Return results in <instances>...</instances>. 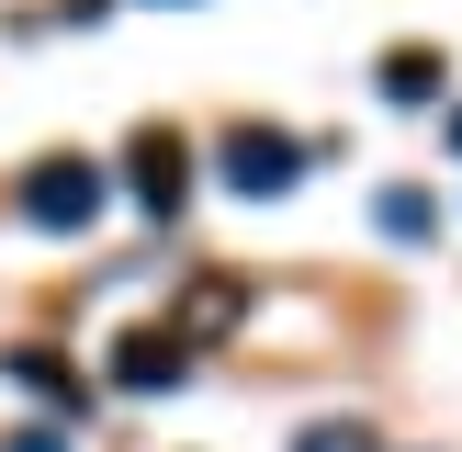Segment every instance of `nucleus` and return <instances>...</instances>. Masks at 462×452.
I'll return each instance as SVG.
<instances>
[{
    "mask_svg": "<svg viewBox=\"0 0 462 452\" xmlns=\"http://www.w3.org/2000/svg\"><path fill=\"white\" fill-rule=\"evenodd\" d=\"M102 203H113V170H102V158H79V147H45L34 170H23V215H34L45 238H79Z\"/></svg>",
    "mask_w": 462,
    "mask_h": 452,
    "instance_id": "f257e3e1",
    "label": "nucleus"
},
{
    "mask_svg": "<svg viewBox=\"0 0 462 452\" xmlns=\"http://www.w3.org/2000/svg\"><path fill=\"white\" fill-rule=\"evenodd\" d=\"M102 373L125 384V396H170V384L192 373V339H180V328H125V339L102 351Z\"/></svg>",
    "mask_w": 462,
    "mask_h": 452,
    "instance_id": "f03ea898",
    "label": "nucleus"
},
{
    "mask_svg": "<svg viewBox=\"0 0 462 452\" xmlns=\"http://www.w3.org/2000/svg\"><path fill=\"white\" fill-rule=\"evenodd\" d=\"M125 193L147 203V215H180V193H192V147H180L170 125H147V136L125 147Z\"/></svg>",
    "mask_w": 462,
    "mask_h": 452,
    "instance_id": "7ed1b4c3",
    "label": "nucleus"
},
{
    "mask_svg": "<svg viewBox=\"0 0 462 452\" xmlns=\"http://www.w3.org/2000/svg\"><path fill=\"white\" fill-rule=\"evenodd\" d=\"M293 170H305V147H293V136H271V125H237V136H226V181H237L248 203L293 193Z\"/></svg>",
    "mask_w": 462,
    "mask_h": 452,
    "instance_id": "20e7f679",
    "label": "nucleus"
},
{
    "mask_svg": "<svg viewBox=\"0 0 462 452\" xmlns=\"http://www.w3.org/2000/svg\"><path fill=\"white\" fill-rule=\"evenodd\" d=\"M429 90H440V57L395 45V57H383V102H429Z\"/></svg>",
    "mask_w": 462,
    "mask_h": 452,
    "instance_id": "39448f33",
    "label": "nucleus"
},
{
    "mask_svg": "<svg viewBox=\"0 0 462 452\" xmlns=\"http://www.w3.org/2000/svg\"><path fill=\"white\" fill-rule=\"evenodd\" d=\"M12 373L34 384L45 407H79V384H68V362H57V351H12Z\"/></svg>",
    "mask_w": 462,
    "mask_h": 452,
    "instance_id": "423d86ee",
    "label": "nucleus"
},
{
    "mask_svg": "<svg viewBox=\"0 0 462 452\" xmlns=\"http://www.w3.org/2000/svg\"><path fill=\"white\" fill-rule=\"evenodd\" d=\"M293 452H373V429H361V419H316Z\"/></svg>",
    "mask_w": 462,
    "mask_h": 452,
    "instance_id": "0eeeda50",
    "label": "nucleus"
},
{
    "mask_svg": "<svg viewBox=\"0 0 462 452\" xmlns=\"http://www.w3.org/2000/svg\"><path fill=\"white\" fill-rule=\"evenodd\" d=\"M383 226H395V238H429V193H406V181H395V193H383Z\"/></svg>",
    "mask_w": 462,
    "mask_h": 452,
    "instance_id": "6e6552de",
    "label": "nucleus"
},
{
    "mask_svg": "<svg viewBox=\"0 0 462 452\" xmlns=\"http://www.w3.org/2000/svg\"><path fill=\"white\" fill-rule=\"evenodd\" d=\"M12 452H57V429H23V441H12Z\"/></svg>",
    "mask_w": 462,
    "mask_h": 452,
    "instance_id": "1a4fd4ad",
    "label": "nucleus"
},
{
    "mask_svg": "<svg viewBox=\"0 0 462 452\" xmlns=\"http://www.w3.org/2000/svg\"><path fill=\"white\" fill-rule=\"evenodd\" d=\"M451 147H462V125H451Z\"/></svg>",
    "mask_w": 462,
    "mask_h": 452,
    "instance_id": "9d476101",
    "label": "nucleus"
}]
</instances>
